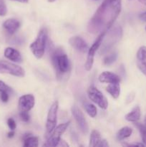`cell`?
Returning a JSON list of instances; mask_svg holds the SVG:
<instances>
[{
	"instance_id": "obj_14",
	"label": "cell",
	"mask_w": 146,
	"mask_h": 147,
	"mask_svg": "<svg viewBox=\"0 0 146 147\" xmlns=\"http://www.w3.org/2000/svg\"><path fill=\"white\" fill-rule=\"evenodd\" d=\"M140 116H141V111H140V108L138 106H135L134 109L127 113L125 116V119L126 121L129 122H137L140 120Z\"/></svg>"
},
{
	"instance_id": "obj_9",
	"label": "cell",
	"mask_w": 146,
	"mask_h": 147,
	"mask_svg": "<svg viewBox=\"0 0 146 147\" xmlns=\"http://www.w3.org/2000/svg\"><path fill=\"white\" fill-rule=\"evenodd\" d=\"M34 104H35V98L32 94L24 95L19 99V111L29 112L34 108Z\"/></svg>"
},
{
	"instance_id": "obj_17",
	"label": "cell",
	"mask_w": 146,
	"mask_h": 147,
	"mask_svg": "<svg viewBox=\"0 0 146 147\" xmlns=\"http://www.w3.org/2000/svg\"><path fill=\"white\" fill-rule=\"evenodd\" d=\"M24 146L25 147H37L39 145V139L37 136H33L29 134H26L23 138Z\"/></svg>"
},
{
	"instance_id": "obj_1",
	"label": "cell",
	"mask_w": 146,
	"mask_h": 147,
	"mask_svg": "<svg viewBox=\"0 0 146 147\" xmlns=\"http://www.w3.org/2000/svg\"><path fill=\"white\" fill-rule=\"evenodd\" d=\"M51 60L57 77L67 73L70 68V62L67 55L62 49H54L52 52Z\"/></svg>"
},
{
	"instance_id": "obj_11",
	"label": "cell",
	"mask_w": 146,
	"mask_h": 147,
	"mask_svg": "<svg viewBox=\"0 0 146 147\" xmlns=\"http://www.w3.org/2000/svg\"><path fill=\"white\" fill-rule=\"evenodd\" d=\"M98 80L100 83H120V78L115 73L110 71H104L99 76Z\"/></svg>"
},
{
	"instance_id": "obj_12",
	"label": "cell",
	"mask_w": 146,
	"mask_h": 147,
	"mask_svg": "<svg viewBox=\"0 0 146 147\" xmlns=\"http://www.w3.org/2000/svg\"><path fill=\"white\" fill-rule=\"evenodd\" d=\"M4 57L11 61L14 62V63H21L22 61V57H21V54L18 50L13 47H7L4 50Z\"/></svg>"
},
{
	"instance_id": "obj_39",
	"label": "cell",
	"mask_w": 146,
	"mask_h": 147,
	"mask_svg": "<svg viewBox=\"0 0 146 147\" xmlns=\"http://www.w3.org/2000/svg\"><path fill=\"white\" fill-rule=\"evenodd\" d=\"M145 30H146V27H145Z\"/></svg>"
},
{
	"instance_id": "obj_23",
	"label": "cell",
	"mask_w": 146,
	"mask_h": 147,
	"mask_svg": "<svg viewBox=\"0 0 146 147\" xmlns=\"http://www.w3.org/2000/svg\"><path fill=\"white\" fill-rule=\"evenodd\" d=\"M137 58L138 61L146 60V46H141L137 52Z\"/></svg>"
},
{
	"instance_id": "obj_5",
	"label": "cell",
	"mask_w": 146,
	"mask_h": 147,
	"mask_svg": "<svg viewBox=\"0 0 146 147\" xmlns=\"http://www.w3.org/2000/svg\"><path fill=\"white\" fill-rule=\"evenodd\" d=\"M107 31H103L100 33V35L98 36V37L97 38V40H95L94 43L92 44V45L90 47V48H89L88 50V54H87V60H86L85 65V70L87 71H90L92 69L93 65V63H94V55H95L96 51L99 49V47L101 46L102 42V40L104 39V37L105 36Z\"/></svg>"
},
{
	"instance_id": "obj_6",
	"label": "cell",
	"mask_w": 146,
	"mask_h": 147,
	"mask_svg": "<svg viewBox=\"0 0 146 147\" xmlns=\"http://www.w3.org/2000/svg\"><path fill=\"white\" fill-rule=\"evenodd\" d=\"M88 97L93 103H96L102 109H107L108 107V102L105 96L94 86H90L87 90Z\"/></svg>"
},
{
	"instance_id": "obj_32",
	"label": "cell",
	"mask_w": 146,
	"mask_h": 147,
	"mask_svg": "<svg viewBox=\"0 0 146 147\" xmlns=\"http://www.w3.org/2000/svg\"><path fill=\"white\" fill-rule=\"evenodd\" d=\"M57 146H69V144L65 142V141H64L63 139H61V140H60V143H59Z\"/></svg>"
},
{
	"instance_id": "obj_7",
	"label": "cell",
	"mask_w": 146,
	"mask_h": 147,
	"mask_svg": "<svg viewBox=\"0 0 146 147\" xmlns=\"http://www.w3.org/2000/svg\"><path fill=\"white\" fill-rule=\"evenodd\" d=\"M59 103L57 101H55L50 107L49 110L48 115L46 122V136H48L56 127L57 121V111H58Z\"/></svg>"
},
{
	"instance_id": "obj_26",
	"label": "cell",
	"mask_w": 146,
	"mask_h": 147,
	"mask_svg": "<svg viewBox=\"0 0 146 147\" xmlns=\"http://www.w3.org/2000/svg\"><path fill=\"white\" fill-rule=\"evenodd\" d=\"M137 67H138L139 70L142 72V73L146 76V60H145V61H138Z\"/></svg>"
},
{
	"instance_id": "obj_30",
	"label": "cell",
	"mask_w": 146,
	"mask_h": 147,
	"mask_svg": "<svg viewBox=\"0 0 146 147\" xmlns=\"http://www.w3.org/2000/svg\"><path fill=\"white\" fill-rule=\"evenodd\" d=\"M109 146V144L107 142V140L105 139H101V141L100 142V143L97 145V147H107Z\"/></svg>"
},
{
	"instance_id": "obj_33",
	"label": "cell",
	"mask_w": 146,
	"mask_h": 147,
	"mask_svg": "<svg viewBox=\"0 0 146 147\" xmlns=\"http://www.w3.org/2000/svg\"><path fill=\"white\" fill-rule=\"evenodd\" d=\"M14 134H15V132H14V131L11 130L8 134H7V136H8V138H12V137H14Z\"/></svg>"
},
{
	"instance_id": "obj_2",
	"label": "cell",
	"mask_w": 146,
	"mask_h": 147,
	"mask_svg": "<svg viewBox=\"0 0 146 147\" xmlns=\"http://www.w3.org/2000/svg\"><path fill=\"white\" fill-rule=\"evenodd\" d=\"M47 37H47V29H42L37 34V39L30 45V50L36 58L40 59L44 55L47 42Z\"/></svg>"
},
{
	"instance_id": "obj_24",
	"label": "cell",
	"mask_w": 146,
	"mask_h": 147,
	"mask_svg": "<svg viewBox=\"0 0 146 147\" xmlns=\"http://www.w3.org/2000/svg\"><path fill=\"white\" fill-rule=\"evenodd\" d=\"M7 13V7L4 0H0V16H5Z\"/></svg>"
},
{
	"instance_id": "obj_10",
	"label": "cell",
	"mask_w": 146,
	"mask_h": 147,
	"mask_svg": "<svg viewBox=\"0 0 146 147\" xmlns=\"http://www.w3.org/2000/svg\"><path fill=\"white\" fill-rule=\"evenodd\" d=\"M69 43L72 47H74L77 51L83 53L88 52V45L82 37H79V36H74V37H71L69 40Z\"/></svg>"
},
{
	"instance_id": "obj_27",
	"label": "cell",
	"mask_w": 146,
	"mask_h": 147,
	"mask_svg": "<svg viewBox=\"0 0 146 147\" xmlns=\"http://www.w3.org/2000/svg\"><path fill=\"white\" fill-rule=\"evenodd\" d=\"M19 117L22 121L28 122L30 119V116L27 111H20Z\"/></svg>"
},
{
	"instance_id": "obj_22",
	"label": "cell",
	"mask_w": 146,
	"mask_h": 147,
	"mask_svg": "<svg viewBox=\"0 0 146 147\" xmlns=\"http://www.w3.org/2000/svg\"><path fill=\"white\" fill-rule=\"evenodd\" d=\"M117 58V54L116 53H113L112 54L106 56L103 60V63L106 65H110L113 64L116 61Z\"/></svg>"
},
{
	"instance_id": "obj_16",
	"label": "cell",
	"mask_w": 146,
	"mask_h": 147,
	"mask_svg": "<svg viewBox=\"0 0 146 147\" xmlns=\"http://www.w3.org/2000/svg\"><path fill=\"white\" fill-rule=\"evenodd\" d=\"M106 90L113 98L117 99L120 95V86L119 83H110L106 88Z\"/></svg>"
},
{
	"instance_id": "obj_19",
	"label": "cell",
	"mask_w": 146,
	"mask_h": 147,
	"mask_svg": "<svg viewBox=\"0 0 146 147\" xmlns=\"http://www.w3.org/2000/svg\"><path fill=\"white\" fill-rule=\"evenodd\" d=\"M101 136H100V133L97 130H93L91 132L90 138V146L92 147H97V145L101 141Z\"/></svg>"
},
{
	"instance_id": "obj_13",
	"label": "cell",
	"mask_w": 146,
	"mask_h": 147,
	"mask_svg": "<svg viewBox=\"0 0 146 147\" xmlns=\"http://www.w3.org/2000/svg\"><path fill=\"white\" fill-rule=\"evenodd\" d=\"M20 22L14 18L8 19L3 23V27L9 34H13L20 27Z\"/></svg>"
},
{
	"instance_id": "obj_29",
	"label": "cell",
	"mask_w": 146,
	"mask_h": 147,
	"mask_svg": "<svg viewBox=\"0 0 146 147\" xmlns=\"http://www.w3.org/2000/svg\"><path fill=\"white\" fill-rule=\"evenodd\" d=\"M1 95H0V98H1V101L4 102V103H7L9 100V96L8 92H1Z\"/></svg>"
},
{
	"instance_id": "obj_31",
	"label": "cell",
	"mask_w": 146,
	"mask_h": 147,
	"mask_svg": "<svg viewBox=\"0 0 146 147\" xmlns=\"http://www.w3.org/2000/svg\"><path fill=\"white\" fill-rule=\"evenodd\" d=\"M139 19L143 22H146V11L142 13L139 15Z\"/></svg>"
},
{
	"instance_id": "obj_28",
	"label": "cell",
	"mask_w": 146,
	"mask_h": 147,
	"mask_svg": "<svg viewBox=\"0 0 146 147\" xmlns=\"http://www.w3.org/2000/svg\"><path fill=\"white\" fill-rule=\"evenodd\" d=\"M7 125H8L9 128L11 130L13 131L15 130L16 127H17V124H16L15 121L13 119H11V118H9V119L7 120Z\"/></svg>"
},
{
	"instance_id": "obj_3",
	"label": "cell",
	"mask_w": 146,
	"mask_h": 147,
	"mask_svg": "<svg viewBox=\"0 0 146 147\" xmlns=\"http://www.w3.org/2000/svg\"><path fill=\"white\" fill-rule=\"evenodd\" d=\"M122 35H123V30L121 27L120 26L114 27L107 34V37H105V36L104 37L102 42L101 44L102 47L100 53L103 54V53H107L115 43H117L121 39Z\"/></svg>"
},
{
	"instance_id": "obj_35",
	"label": "cell",
	"mask_w": 146,
	"mask_h": 147,
	"mask_svg": "<svg viewBox=\"0 0 146 147\" xmlns=\"http://www.w3.org/2000/svg\"><path fill=\"white\" fill-rule=\"evenodd\" d=\"M139 1H140V3H142V4H145V3H146V0H138Z\"/></svg>"
},
{
	"instance_id": "obj_18",
	"label": "cell",
	"mask_w": 146,
	"mask_h": 147,
	"mask_svg": "<svg viewBox=\"0 0 146 147\" xmlns=\"http://www.w3.org/2000/svg\"><path fill=\"white\" fill-rule=\"evenodd\" d=\"M133 134V129L128 126H125L120 129L117 133V139L119 141H123L129 138Z\"/></svg>"
},
{
	"instance_id": "obj_8",
	"label": "cell",
	"mask_w": 146,
	"mask_h": 147,
	"mask_svg": "<svg viewBox=\"0 0 146 147\" xmlns=\"http://www.w3.org/2000/svg\"><path fill=\"white\" fill-rule=\"evenodd\" d=\"M71 111L72 114L75 119L80 131L84 134H87L89 132V126L83 113L76 106H73L72 107Z\"/></svg>"
},
{
	"instance_id": "obj_36",
	"label": "cell",
	"mask_w": 146,
	"mask_h": 147,
	"mask_svg": "<svg viewBox=\"0 0 146 147\" xmlns=\"http://www.w3.org/2000/svg\"><path fill=\"white\" fill-rule=\"evenodd\" d=\"M56 0H48L49 2H54V1H55Z\"/></svg>"
},
{
	"instance_id": "obj_4",
	"label": "cell",
	"mask_w": 146,
	"mask_h": 147,
	"mask_svg": "<svg viewBox=\"0 0 146 147\" xmlns=\"http://www.w3.org/2000/svg\"><path fill=\"white\" fill-rule=\"evenodd\" d=\"M0 73L9 74L16 77H24L25 71L19 65L5 60H0Z\"/></svg>"
},
{
	"instance_id": "obj_34",
	"label": "cell",
	"mask_w": 146,
	"mask_h": 147,
	"mask_svg": "<svg viewBox=\"0 0 146 147\" xmlns=\"http://www.w3.org/2000/svg\"><path fill=\"white\" fill-rule=\"evenodd\" d=\"M11 1H18V2H21V3H27L29 1V0H11Z\"/></svg>"
},
{
	"instance_id": "obj_38",
	"label": "cell",
	"mask_w": 146,
	"mask_h": 147,
	"mask_svg": "<svg viewBox=\"0 0 146 147\" xmlns=\"http://www.w3.org/2000/svg\"><path fill=\"white\" fill-rule=\"evenodd\" d=\"M145 5H146V3H145Z\"/></svg>"
},
{
	"instance_id": "obj_20",
	"label": "cell",
	"mask_w": 146,
	"mask_h": 147,
	"mask_svg": "<svg viewBox=\"0 0 146 147\" xmlns=\"http://www.w3.org/2000/svg\"><path fill=\"white\" fill-rule=\"evenodd\" d=\"M84 108L85 109L86 112L87 113V114L92 118H94L97 116V108L94 105L92 104V103H88V102H85L84 103Z\"/></svg>"
},
{
	"instance_id": "obj_37",
	"label": "cell",
	"mask_w": 146,
	"mask_h": 147,
	"mask_svg": "<svg viewBox=\"0 0 146 147\" xmlns=\"http://www.w3.org/2000/svg\"><path fill=\"white\" fill-rule=\"evenodd\" d=\"M144 124H145V126H146V117H145V121H144Z\"/></svg>"
},
{
	"instance_id": "obj_15",
	"label": "cell",
	"mask_w": 146,
	"mask_h": 147,
	"mask_svg": "<svg viewBox=\"0 0 146 147\" xmlns=\"http://www.w3.org/2000/svg\"><path fill=\"white\" fill-rule=\"evenodd\" d=\"M70 121L66 122V123H62V124H60L59 126H56L54 129V130L50 134L47 136H46V139L48 138L49 136H56V137H61L62 135L64 133L66 130H67V127L70 125Z\"/></svg>"
},
{
	"instance_id": "obj_21",
	"label": "cell",
	"mask_w": 146,
	"mask_h": 147,
	"mask_svg": "<svg viewBox=\"0 0 146 147\" xmlns=\"http://www.w3.org/2000/svg\"><path fill=\"white\" fill-rule=\"evenodd\" d=\"M134 125L136 128L139 130V131L141 134L142 140H143V144L146 145V126L145 124H142L140 123H137V122H134Z\"/></svg>"
},
{
	"instance_id": "obj_25",
	"label": "cell",
	"mask_w": 146,
	"mask_h": 147,
	"mask_svg": "<svg viewBox=\"0 0 146 147\" xmlns=\"http://www.w3.org/2000/svg\"><path fill=\"white\" fill-rule=\"evenodd\" d=\"M1 92H8V93H11L12 89L7 86L4 82L0 80V93Z\"/></svg>"
}]
</instances>
